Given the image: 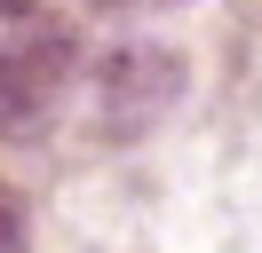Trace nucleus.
Masks as SVG:
<instances>
[{
    "label": "nucleus",
    "instance_id": "obj_1",
    "mask_svg": "<svg viewBox=\"0 0 262 253\" xmlns=\"http://www.w3.org/2000/svg\"><path fill=\"white\" fill-rule=\"evenodd\" d=\"M72 71H80V40L72 24H16L0 40V142H40L48 119L64 111Z\"/></svg>",
    "mask_w": 262,
    "mask_h": 253
},
{
    "label": "nucleus",
    "instance_id": "obj_2",
    "mask_svg": "<svg viewBox=\"0 0 262 253\" xmlns=\"http://www.w3.org/2000/svg\"><path fill=\"white\" fill-rule=\"evenodd\" d=\"M183 95V56L175 47H151V40H127L96 63V103H88V127L103 142H135L175 111Z\"/></svg>",
    "mask_w": 262,
    "mask_h": 253
},
{
    "label": "nucleus",
    "instance_id": "obj_3",
    "mask_svg": "<svg viewBox=\"0 0 262 253\" xmlns=\"http://www.w3.org/2000/svg\"><path fill=\"white\" fill-rule=\"evenodd\" d=\"M0 253H32V214L16 190H0Z\"/></svg>",
    "mask_w": 262,
    "mask_h": 253
},
{
    "label": "nucleus",
    "instance_id": "obj_4",
    "mask_svg": "<svg viewBox=\"0 0 262 253\" xmlns=\"http://www.w3.org/2000/svg\"><path fill=\"white\" fill-rule=\"evenodd\" d=\"M32 8H40V0H0V24H24Z\"/></svg>",
    "mask_w": 262,
    "mask_h": 253
},
{
    "label": "nucleus",
    "instance_id": "obj_5",
    "mask_svg": "<svg viewBox=\"0 0 262 253\" xmlns=\"http://www.w3.org/2000/svg\"><path fill=\"white\" fill-rule=\"evenodd\" d=\"M96 8H167V0H96Z\"/></svg>",
    "mask_w": 262,
    "mask_h": 253
}]
</instances>
